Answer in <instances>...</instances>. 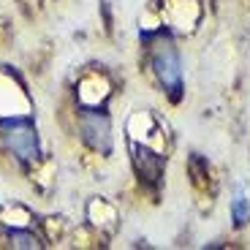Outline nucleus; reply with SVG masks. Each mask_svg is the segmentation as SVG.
<instances>
[{
  "label": "nucleus",
  "instance_id": "obj_3",
  "mask_svg": "<svg viewBox=\"0 0 250 250\" xmlns=\"http://www.w3.org/2000/svg\"><path fill=\"white\" fill-rule=\"evenodd\" d=\"M79 136L90 150L101 155H112L114 136H112V120L104 109H79Z\"/></svg>",
  "mask_w": 250,
  "mask_h": 250
},
{
  "label": "nucleus",
  "instance_id": "obj_1",
  "mask_svg": "<svg viewBox=\"0 0 250 250\" xmlns=\"http://www.w3.org/2000/svg\"><path fill=\"white\" fill-rule=\"evenodd\" d=\"M142 38L147 44V62L158 87L166 93L171 104H180L185 93V74H182V57L174 38L169 36V30H144Z\"/></svg>",
  "mask_w": 250,
  "mask_h": 250
},
{
  "label": "nucleus",
  "instance_id": "obj_5",
  "mask_svg": "<svg viewBox=\"0 0 250 250\" xmlns=\"http://www.w3.org/2000/svg\"><path fill=\"white\" fill-rule=\"evenodd\" d=\"M109 95H112V84L101 71H90L76 82V104H79V109H104Z\"/></svg>",
  "mask_w": 250,
  "mask_h": 250
},
{
  "label": "nucleus",
  "instance_id": "obj_6",
  "mask_svg": "<svg viewBox=\"0 0 250 250\" xmlns=\"http://www.w3.org/2000/svg\"><path fill=\"white\" fill-rule=\"evenodd\" d=\"M231 215H234V226H245L250 220V201L245 196H237L231 201Z\"/></svg>",
  "mask_w": 250,
  "mask_h": 250
},
{
  "label": "nucleus",
  "instance_id": "obj_4",
  "mask_svg": "<svg viewBox=\"0 0 250 250\" xmlns=\"http://www.w3.org/2000/svg\"><path fill=\"white\" fill-rule=\"evenodd\" d=\"M17 114H33V98L22 76L8 65H0V120Z\"/></svg>",
  "mask_w": 250,
  "mask_h": 250
},
{
  "label": "nucleus",
  "instance_id": "obj_2",
  "mask_svg": "<svg viewBox=\"0 0 250 250\" xmlns=\"http://www.w3.org/2000/svg\"><path fill=\"white\" fill-rule=\"evenodd\" d=\"M0 150L11 155L19 166H30L41 158V139L33 114L0 120Z\"/></svg>",
  "mask_w": 250,
  "mask_h": 250
}]
</instances>
